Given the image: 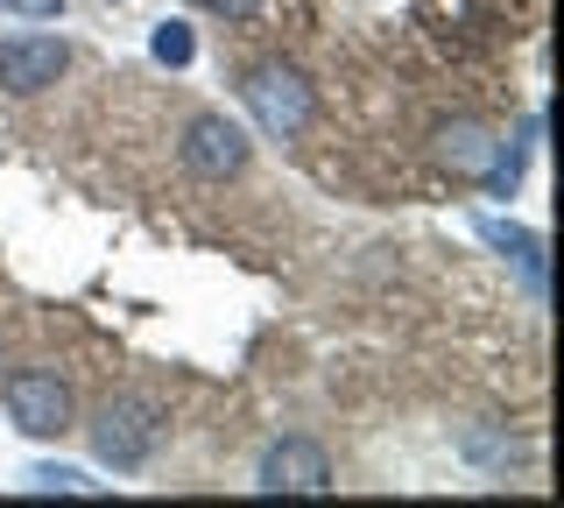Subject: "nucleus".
I'll return each mask as SVG.
<instances>
[{"mask_svg":"<svg viewBox=\"0 0 564 508\" xmlns=\"http://www.w3.org/2000/svg\"><path fill=\"white\" fill-rule=\"evenodd\" d=\"M254 487L261 495H325L332 487V460L317 437H275L254 466Z\"/></svg>","mask_w":564,"mask_h":508,"instance_id":"nucleus-5","label":"nucleus"},{"mask_svg":"<svg viewBox=\"0 0 564 508\" xmlns=\"http://www.w3.org/2000/svg\"><path fill=\"white\" fill-rule=\"evenodd\" d=\"M240 99H247V114H254V128L269 134V142H296L317 114V93L296 64H254L247 85H240Z\"/></svg>","mask_w":564,"mask_h":508,"instance_id":"nucleus-2","label":"nucleus"},{"mask_svg":"<svg viewBox=\"0 0 564 508\" xmlns=\"http://www.w3.org/2000/svg\"><path fill=\"white\" fill-rule=\"evenodd\" d=\"M113 8H120V0H113Z\"/></svg>","mask_w":564,"mask_h":508,"instance_id":"nucleus-13","label":"nucleus"},{"mask_svg":"<svg viewBox=\"0 0 564 508\" xmlns=\"http://www.w3.org/2000/svg\"><path fill=\"white\" fill-rule=\"evenodd\" d=\"M198 8L226 14V22H254V14H261V0H198Z\"/></svg>","mask_w":564,"mask_h":508,"instance_id":"nucleus-12","label":"nucleus"},{"mask_svg":"<svg viewBox=\"0 0 564 508\" xmlns=\"http://www.w3.org/2000/svg\"><path fill=\"white\" fill-rule=\"evenodd\" d=\"M163 437H170V410L155 396H113V402H99V417H93V452H99V466H113V473H141L163 452Z\"/></svg>","mask_w":564,"mask_h":508,"instance_id":"nucleus-1","label":"nucleus"},{"mask_svg":"<svg viewBox=\"0 0 564 508\" xmlns=\"http://www.w3.org/2000/svg\"><path fill=\"white\" fill-rule=\"evenodd\" d=\"M0 14H14V22H57L64 0H0Z\"/></svg>","mask_w":564,"mask_h":508,"instance_id":"nucleus-11","label":"nucleus"},{"mask_svg":"<svg viewBox=\"0 0 564 508\" xmlns=\"http://www.w3.org/2000/svg\"><path fill=\"white\" fill-rule=\"evenodd\" d=\"M437 163L473 177V184H487V170L501 163V142H494L480 120H452V128H437Z\"/></svg>","mask_w":564,"mask_h":508,"instance_id":"nucleus-7","label":"nucleus"},{"mask_svg":"<svg viewBox=\"0 0 564 508\" xmlns=\"http://www.w3.org/2000/svg\"><path fill=\"white\" fill-rule=\"evenodd\" d=\"M8 424L22 437H64L70 431V389L64 375H50V367H22V375H8Z\"/></svg>","mask_w":564,"mask_h":508,"instance_id":"nucleus-4","label":"nucleus"},{"mask_svg":"<svg viewBox=\"0 0 564 508\" xmlns=\"http://www.w3.org/2000/svg\"><path fill=\"white\" fill-rule=\"evenodd\" d=\"M29 487H43V495H85V473L78 466H29Z\"/></svg>","mask_w":564,"mask_h":508,"instance_id":"nucleus-10","label":"nucleus"},{"mask_svg":"<svg viewBox=\"0 0 564 508\" xmlns=\"http://www.w3.org/2000/svg\"><path fill=\"white\" fill-rule=\"evenodd\" d=\"M473 234H480L487 240V248H501L508 261H516V269L529 275V290H543V240L536 234H529V226H508V219H473Z\"/></svg>","mask_w":564,"mask_h":508,"instance_id":"nucleus-8","label":"nucleus"},{"mask_svg":"<svg viewBox=\"0 0 564 508\" xmlns=\"http://www.w3.org/2000/svg\"><path fill=\"white\" fill-rule=\"evenodd\" d=\"M149 57H155V64H170V72H184V64L198 57V36H191V22H155Z\"/></svg>","mask_w":564,"mask_h":508,"instance_id":"nucleus-9","label":"nucleus"},{"mask_svg":"<svg viewBox=\"0 0 564 508\" xmlns=\"http://www.w3.org/2000/svg\"><path fill=\"white\" fill-rule=\"evenodd\" d=\"M64 64H70L64 36H8L0 43V93L35 99V93H50V85L64 78Z\"/></svg>","mask_w":564,"mask_h":508,"instance_id":"nucleus-6","label":"nucleus"},{"mask_svg":"<svg viewBox=\"0 0 564 508\" xmlns=\"http://www.w3.org/2000/svg\"><path fill=\"white\" fill-rule=\"evenodd\" d=\"M176 155H184L191 177L226 184V177H240V170H247L254 142H247L240 120H226V114H198V120H184V142H176Z\"/></svg>","mask_w":564,"mask_h":508,"instance_id":"nucleus-3","label":"nucleus"}]
</instances>
